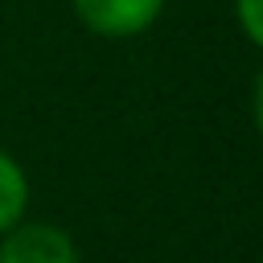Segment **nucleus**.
Here are the masks:
<instances>
[{
	"mask_svg": "<svg viewBox=\"0 0 263 263\" xmlns=\"http://www.w3.org/2000/svg\"><path fill=\"white\" fill-rule=\"evenodd\" d=\"M70 8L86 33L107 41H127L160 21L164 0H70Z\"/></svg>",
	"mask_w": 263,
	"mask_h": 263,
	"instance_id": "nucleus-1",
	"label": "nucleus"
},
{
	"mask_svg": "<svg viewBox=\"0 0 263 263\" xmlns=\"http://www.w3.org/2000/svg\"><path fill=\"white\" fill-rule=\"evenodd\" d=\"M0 263H78V247L66 226L21 218L0 234Z\"/></svg>",
	"mask_w": 263,
	"mask_h": 263,
	"instance_id": "nucleus-2",
	"label": "nucleus"
},
{
	"mask_svg": "<svg viewBox=\"0 0 263 263\" xmlns=\"http://www.w3.org/2000/svg\"><path fill=\"white\" fill-rule=\"evenodd\" d=\"M29 214V177L12 152L0 148V234Z\"/></svg>",
	"mask_w": 263,
	"mask_h": 263,
	"instance_id": "nucleus-3",
	"label": "nucleus"
},
{
	"mask_svg": "<svg viewBox=\"0 0 263 263\" xmlns=\"http://www.w3.org/2000/svg\"><path fill=\"white\" fill-rule=\"evenodd\" d=\"M234 21L242 29V37L263 49V0H234Z\"/></svg>",
	"mask_w": 263,
	"mask_h": 263,
	"instance_id": "nucleus-4",
	"label": "nucleus"
},
{
	"mask_svg": "<svg viewBox=\"0 0 263 263\" xmlns=\"http://www.w3.org/2000/svg\"><path fill=\"white\" fill-rule=\"evenodd\" d=\"M251 115H255V127H259V136H263V70H259L255 90H251Z\"/></svg>",
	"mask_w": 263,
	"mask_h": 263,
	"instance_id": "nucleus-5",
	"label": "nucleus"
}]
</instances>
